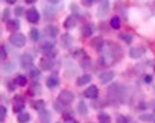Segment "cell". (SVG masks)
Listing matches in <instances>:
<instances>
[{
	"instance_id": "cell-38",
	"label": "cell",
	"mask_w": 155,
	"mask_h": 123,
	"mask_svg": "<svg viewBox=\"0 0 155 123\" xmlns=\"http://www.w3.org/2000/svg\"><path fill=\"white\" fill-rule=\"evenodd\" d=\"M0 50H1V60H5L6 58H7V53H6V49H5V45H1V48H0Z\"/></svg>"
},
{
	"instance_id": "cell-11",
	"label": "cell",
	"mask_w": 155,
	"mask_h": 123,
	"mask_svg": "<svg viewBox=\"0 0 155 123\" xmlns=\"http://www.w3.org/2000/svg\"><path fill=\"white\" fill-rule=\"evenodd\" d=\"M44 34L48 36V37H50V38H54V37H56L58 35V28L56 25H51V24H49V25H47L45 28H44Z\"/></svg>"
},
{
	"instance_id": "cell-30",
	"label": "cell",
	"mask_w": 155,
	"mask_h": 123,
	"mask_svg": "<svg viewBox=\"0 0 155 123\" xmlns=\"http://www.w3.org/2000/svg\"><path fill=\"white\" fill-rule=\"evenodd\" d=\"M15 82L18 85V86H25L26 85V82H28V79H26V77H24V75H17V78H16V80Z\"/></svg>"
},
{
	"instance_id": "cell-9",
	"label": "cell",
	"mask_w": 155,
	"mask_h": 123,
	"mask_svg": "<svg viewBox=\"0 0 155 123\" xmlns=\"http://www.w3.org/2000/svg\"><path fill=\"white\" fill-rule=\"evenodd\" d=\"M109 10H110V4H109L107 0H105V1H103V2L100 4V6H99V8H98L97 16L99 18L105 17V16L109 13Z\"/></svg>"
},
{
	"instance_id": "cell-28",
	"label": "cell",
	"mask_w": 155,
	"mask_h": 123,
	"mask_svg": "<svg viewBox=\"0 0 155 123\" xmlns=\"http://www.w3.org/2000/svg\"><path fill=\"white\" fill-rule=\"evenodd\" d=\"M140 120L143 122H152L155 120V116L153 114H142L140 115Z\"/></svg>"
},
{
	"instance_id": "cell-19",
	"label": "cell",
	"mask_w": 155,
	"mask_h": 123,
	"mask_svg": "<svg viewBox=\"0 0 155 123\" xmlns=\"http://www.w3.org/2000/svg\"><path fill=\"white\" fill-rule=\"evenodd\" d=\"M38 118L42 123H50L51 115L49 114V111H47V110H42V111H39Z\"/></svg>"
},
{
	"instance_id": "cell-5",
	"label": "cell",
	"mask_w": 155,
	"mask_h": 123,
	"mask_svg": "<svg viewBox=\"0 0 155 123\" xmlns=\"http://www.w3.org/2000/svg\"><path fill=\"white\" fill-rule=\"evenodd\" d=\"M25 16H26V19H28V22H30V23H32V24H36V23H38L39 18H41L38 11H37L35 7H31V8H29V10L25 12Z\"/></svg>"
},
{
	"instance_id": "cell-39",
	"label": "cell",
	"mask_w": 155,
	"mask_h": 123,
	"mask_svg": "<svg viewBox=\"0 0 155 123\" xmlns=\"http://www.w3.org/2000/svg\"><path fill=\"white\" fill-rule=\"evenodd\" d=\"M93 2H94V0H81V4H82L84 6H86V7L92 6V5H93Z\"/></svg>"
},
{
	"instance_id": "cell-41",
	"label": "cell",
	"mask_w": 155,
	"mask_h": 123,
	"mask_svg": "<svg viewBox=\"0 0 155 123\" xmlns=\"http://www.w3.org/2000/svg\"><path fill=\"white\" fill-rule=\"evenodd\" d=\"M152 80H153V77L152 75H146V78H144V81L147 82H152Z\"/></svg>"
},
{
	"instance_id": "cell-24",
	"label": "cell",
	"mask_w": 155,
	"mask_h": 123,
	"mask_svg": "<svg viewBox=\"0 0 155 123\" xmlns=\"http://www.w3.org/2000/svg\"><path fill=\"white\" fill-rule=\"evenodd\" d=\"M120 24H122V22H120V18H119L118 16H114V17L111 18V21H110L111 28L115 29V30H118V29L120 28Z\"/></svg>"
},
{
	"instance_id": "cell-13",
	"label": "cell",
	"mask_w": 155,
	"mask_h": 123,
	"mask_svg": "<svg viewBox=\"0 0 155 123\" xmlns=\"http://www.w3.org/2000/svg\"><path fill=\"white\" fill-rule=\"evenodd\" d=\"M114 77H115V73L112 71H106V72H103L99 75V80L101 84H107L114 79Z\"/></svg>"
},
{
	"instance_id": "cell-23",
	"label": "cell",
	"mask_w": 155,
	"mask_h": 123,
	"mask_svg": "<svg viewBox=\"0 0 155 123\" xmlns=\"http://www.w3.org/2000/svg\"><path fill=\"white\" fill-rule=\"evenodd\" d=\"M98 122L99 123H111V117L106 112H100L98 115Z\"/></svg>"
},
{
	"instance_id": "cell-22",
	"label": "cell",
	"mask_w": 155,
	"mask_h": 123,
	"mask_svg": "<svg viewBox=\"0 0 155 123\" xmlns=\"http://www.w3.org/2000/svg\"><path fill=\"white\" fill-rule=\"evenodd\" d=\"M41 48H42V50H43L44 53H48V52H50V50H53V49L55 48V42H53V41L44 42V43H42Z\"/></svg>"
},
{
	"instance_id": "cell-42",
	"label": "cell",
	"mask_w": 155,
	"mask_h": 123,
	"mask_svg": "<svg viewBox=\"0 0 155 123\" xmlns=\"http://www.w3.org/2000/svg\"><path fill=\"white\" fill-rule=\"evenodd\" d=\"M26 4H29V5H32V4H35L37 0H24Z\"/></svg>"
},
{
	"instance_id": "cell-14",
	"label": "cell",
	"mask_w": 155,
	"mask_h": 123,
	"mask_svg": "<svg viewBox=\"0 0 155 123\" xmlns=\"http://www.w3.org/2000/svg\"><path fill=\"white\" fill-rule=\"evenodd\" d=\"M6 28L8 31H17L20 28V22L18 19H10L6 22Z\"/></svg>"
},
{
	"instance_id": "cell-21",
	"label": "cell",
	"mask_w": 155,
	"mask_h": 123,
	"mask_svg": "<svg viewBox=\"0 0 155 123\" xmlns=\"http://www.w3.org/2000/svg\"><path fill=\"white\" fill-rule=\"evenodd\" d=\"M31 106H32V109H35L37 111H42L45 108V102L43 99H37V101L31 103Z\"/></svg>"
},
{
	"instance_id": "cell-33",
	"label": "cell",
	"mask_w": 155,
	"mask_h": 123,
	"mask_svg": "<svg viewBox=\"0 0 155 123\" xmlns=\"http://www.w3.org/2000/svg\"><path fill=\"white\" fill-rule=\"evenodd\" d=\"M64 105H66V104L61 103L58 99V102L54 104V108H55V110H56V111H58V112H63V111H64Z\"/></svg>"
},
{
	"instance_id": "cell-36",
	"label": "cell",
	"mask_w": 155,
	"mask_h": 123,
	"mask_svg": "<svg viewBox=\"0 0 155 123\" xmlns=\"http://www.w3.org/2000/svg\"><path fill=\"white\" fill-rule=\"evenodd\" d=\"M116 122L117 123H129L128 122V120H127V117L123 116V115H118V116H117Z\"/></svg>"
},
{
	"instance_id": "cell-37",
	"label": "cell",
	"mask_w": 155,
	"mask_h": 123,
	"mask_svg": "<svg viewBox=\"0 0 155 123\" xmlns=\"http://www.w3.org/2000/svg\"><path fill=\"white\" fill-rule=\"evenodd\" d=\"M23 13H24V8H23L21 6H18V7L15 8V15H16L17 17H20Z\"/></svg>"
},
{
	"instance_id": "cell-15",
	"label": "cell",
	"mask_w": 155,
	"mask_h": 123,
	"mask_svg": "<svg viewBox=\"0 0 155 123\" xmlns=\"http://www.w3.org/2000/svg\"><path fill=\"white\" fill-rule=\"evenodd\" d=\"M58 84H60V80L56 75H50L45 81V85L48 88H55L58 86Z\"/></svg>"
},
{
	"instance_id": "cell-32",
	"label": "cell",
	"mask_w": 155,
	"mask_h": 123,
	"mask_svg": "<svg viewBox=\"0 0 155 123\" xmlns=\"http://www.w3.org/2000/svg\"><path fill=\"white\" fill-rule=\"evenodd\" d=\"M119 38H122L123 41L125 42V43H128V44H130L133 42V36L129 35V34H120L119 35Z\"/></svg>"
},
{
	"instance_id": "cell-16",
	"label": "cell",
	"mask_w": 155,
	"mask_h": 123,
	"mask_svg": "<svg viewBox=\"0 0 155 123\" xmlns=\"http://www.w3.org/2000/svg\"><path fill=\"white\" fill-rule=\"evenodd\" d=\"M91 80H92V75H90V74H82V75H80L77 79V85L78 86H84V85L90 84Z\"/></svg>"
},
{
	"instance_id": "cell-1",
	"label": "cell",
	"mask_w": 155,
	"mask_h": 123,
	"mask_svg": "<svg viewBox=\"0 0 155 123\" xmlns=\"http://www.w3.org/2000/svg\"><path fill=\"white\" fill-rule=\"evenodd\" d=\"M114 44L115 43H110V42H107L106 43V45L107 47H105L106 49H104V55H103V60L105 61V63H112V59L115 58L116 60L119 59V53H122L120 52V49H119V47L118 45H115V48H112L114 47Z\"/></svg>"
},
{
	"instance_id": "cell-35",
	"label": "cell",
	"mask_w": 155,
	"mask_h": 123,
	"mask_svg": "<svg viewBox=\"0 0 155 123\" xmlns=\"http://www.w3.org/2000/svg\"><path fill=\"white\" fill-rule=\"evenodd\" d=\"M10 8H5L4 10V12H2V16H1V19L4 22H7L10 21Z\"/></svg>"
},
{
	"instance_id": "cell-40",
	"label": "cell",
	"mask_w": 155,
	"mask_h": 123,
	"mask_svg": "<svg viewBox=\"0 0 155 123\" xmlns=\"http://www.w3.org/2000/svg\"><path fill=\"white\" fill-rule=\"evenodd\" d=\"M49 4H51V5H58V4H60L62 0H47Z\"/></svg>"
},
{
	"instance_id": "cell-20",
	"label": "cell",
	"mask_w": 155,
	"mask_h": 123,
	"mask_svg": "<svg viewBox=\"0 0 155 123\" xmlns=\"http://www.w3.org/2000/svg\"><path fill=\"white\" fill-rule=\"evenodd\" d=\"M61 43H62V45L64 48H69L72 45V43H73V37L69 34H64L61 37Z\"/></svg>"
},
{
	"instance_id": "cell-31",
	"label": "cell",
	"mask_w": 155,
	"mask_h": 123,
	"mask_svg": "<svg viewBox=\"0 0 155 123\" xmlns=\"http://www.w3.org/2000/svg\"><path fill=\"white\" fill-rule=\"evenodd\" d=\"M30 77L32 78V79H35V80H37L41 78V71H39L38 68H32L31 71H30Z\"/></svg>"
},
{
	"instance_id": "cell-44",
	"label": "cell",
	"mask_w": 155,
	"mask_h": 123,
	"mask_svg": "<svg viewBox=\"0 0 155 123\" xmlns=\"http://www.w3.org/2000/svg\"><path fill=\"white\" fill-rule=\"evenodd\" d=\"M67 123H78V122L75 121V120H73V118H72V120H68V121H67Z\"/></svg>"
},
{
	"instance_id": "cell-6",
	"label": "cell",
	"mask_w": 155,
	"mask_h": 123,
	"mask_svg": "<svg viewBox=\"0 0 155 123\" xmlns=\"http://www.w3.org/2000/svg\"><path fill=\"white\" fill-rule=\"evenodd\" d=\"M32 63H34V56L32 55H30L29 53L21 55V58H20V66H21V68L26 69L29 67H32Z\"/></svg>"
},
{
	"instance_id": "cell-34",
	"label": "cell",
	"mask_w": 155,
	"mask_h": 123,
	"mask_svg": "<svg viewBox=\"0 0 155 123\" xmlns=\"http://www.w3.org/2000/svg\"><path fill=\"white\" fill-rule=\"evenodd\" d=\"M6 114H7V109H6L4 105H1V106H0V120H1V123L5 121Z\"/></svg>"
},
{
	"instance_id": "cell-8",
	"label": "cell",
	"mask_w": 155,
	"mask_h": 123,
	"mask_svg": "<svg viewBox=\"0 0 155 123\" xmlns=\"http://www.w3.org/2000/svg\"><path fill=\"white\" fill-rule=\"evenodd\" d=\"M146 54V49L144 48H141V47H134L130 49L129 52V56L131 59H140L142 58L143 55Z\"/></svg>"
},
{
	"instance_id": "cell-26",
	"label": "cell",
	"mask_w": 155,
	"mask_h": 123,
	"mask_svg": "<svg viewBox=\"0 0 155 123\" xmlns=\"http://www.w3.org/2000/svg\"><path fill=\"white\" fill-rule=\"evenodd\" d=\"M91 45H92V47H94L96 49H100V48H103V47H104V41H103V38H101V37H96V38H93V40H92Z\"/></svg>"
},
{
	"instance_id": "cell-43",
	"label": "cell",
	"mask_w": 155,
	"mask_h": 123,
	"mask_svg": "<svg viewBox=\"0 0 155 123\" xmlns=\"http://www.w3.org/2000/svg\"><path fill=\"white\" fill-rule=\"evenodd\" d=\"M7 4H10V5H13V4H16V1L17 0H5Z\"/></svg>"
},
{
	"instance_id": "cell-27",
	"label": "cell",
	"mask_w": 155,
	"mask_h": 123,
	"mask_svg": "<svg viewBox=\"0 0 155 123\" xmlns=\"http://www.w3.org/2000/svg\"><path fill=\"white\" fill-rule=\"evenodd\" d=\"M17 121L19 123H28L30 121V115L28 112H19L17 116Z\"/></svg>"
},
{
	"instance_id": "cell-4",
	"label": "cell",
	"mask_w": 155,
	"mask_h": 123,
	"mask_svg": "<svg viewBox=\"0 0 155 123\" xmlns=\"http://www.w3.org/2000/svg\"><path fill=\"white\" fill-rule=\"evenodd\" d=\"M74 98H75V97H74V93H73V92H71V91H68V90H63V91L60 92L58 99L61 103L68 105V104H71V103L74 101Z\"/></svg>"
},
{
	"instance_id": "cell-45",
	"label": "cell",
	"mask_w": 155,
	"mask_h": 123,
	"mask_svg": "<svg viewBox=\"0 0 155 123\" xmlns=\"http://www.w3.org/2000/svg\"><path fill=\"white\" fill-rule=\"evenodd\" d=\"M154 111H155V106H154Z\"/></svg>"
},
{
	"instance_id": "cell-7",
	"label": "cell",
	"mask_w": 155,
	"mask_h": 123,
	"mask_svg": "<svg viewBox=\"0 0 155 123\" xmlns=\"http://www.w3.org/2000/svg\"><path fill=\"white\" fill-rule=\"evenodd\" d=\"M84 96L86 98H90V99H97L98 96H99V90L96 85H92L90 87H87L84 92Z\"/></svg>"
},
{
	"instance_id": "cell-2",
	"label": "cell",
	"mask_w": 155,
	"mask_h": 123,
	"mask_svg": "<svg viewBox=\"0 0 155 123\" xmlns=\"http://www.w3.org/2000/svg\"><path fill=\"white\" fill-rule=\"evenodd\" d=\"M124 92H125V88L120 87L119 85L116 84L109 88V97L114 103H123L124 102Z\"/></svg>"
},
{
	"instance_id": "cell-12",
	"label": "cell",
	"mask_w": 155,
	"mask_h": 123,
	"mask_svg": "<svg viewBox=\"0 0 155 123\" xmlns=\"http://www.w3.org/2000/svg\"><path fill=\"white\" fill-rule=\"evenodd\" d=\"M25 106V103H24V99L21 96H16L15 97V105H13V112H18L19 114L20 111L24 109Z\"/></svg>"
},
{
	"instance_id": "cell-17",
	"label": "cell",
	"mask_w": 155,
	"mask_h": 123,
	"mask_svg": "<svg viewBox=\"0 0 155 123\" xmlns=\"http://www.w3.org/2000/svg\"><path fill=\"white\" fill-rule=\"evenodd\" d=\"M77 25V18L72 15V16H68L67 18H66V21H64V23H63V26L66 28V29H73L74 26Z\"/></svg>"
},
{
	"instance_id": "cell-10",
	"label": "cell",
	"mask_w": 155,
	"mask_h": 123,
	"mask_svg": "<svg viewBox=\"0 0 155 123\" xmlns=\"http://www.w3.org/2000/svg\"><path fill=\"white\" fill-rule=\"evenodd\" d=\"M39 67L43 71H50L54 67V61H53V59H50L48 56L47 58H42L39 60Z\"/></svg>"
},
{
	"instance_id": "cell-18",
	"label": "cell",
	"mask_w": 155,
	"mask_h": 123,
	"mask_svg": "<svg viewBox=\"0 0 155 123\" xmlns=\"http://www.w3.org/2000/svg\"><path fill=\"white\" fill-rule=\"evenodd\" d=\"M93 31H94V26H93V24H86V25H84L82 29H81V34H82L85 37H90V36H92Z\"/></svg>"
},
{
	"instance_id": "cell-3",
	"label": "cell",
	"mask_w": 155,
	"mask_h": 123,
	"mask_svg": "<svg viewBox=\"0 0 155 123\" xmlns=\"http://www.w3.org/2000/svg\"><path fill=\"white\" fill-rule=\"evenodd\" d=\"M10 42H11V44H13L15 47L21 48V47L25 45L26 38H25V36H24L23 34H20V32H15V34H12V35L10 36Z\"/></svg>"
},
{
	"instance_id": "cell-25",
	"label": "cell",
	"mask_w": 155,
	"mask_h": 123,
	"mask_svg": "<svg viewBox=\"0 0 155 123\" xmlns=\"http://www.w3.org/2000/svg\"><path fill=\"white\" fill-rule=\"evenodd\" d=\"M78 112L80 115H84V116L88 114V108H87V105L84 102H80L78 104Z\"/></svg>"
},
{
	"instance_id": "cell-29",
	"label": "cell",
	"mask_w": 155,
	"mask_h": 123,
	"mask_svg": "<svg viewBox=\"0 0 155 123\" xmlns=\"http://www.w3.org/2000/svg\"><path fill=\"white\" fill-rule=\"evenodd\" d=\"M30 38L34 42H38L39 41V31L37 29H31L30 30Z\"/></svg>"
}]
</instances>
